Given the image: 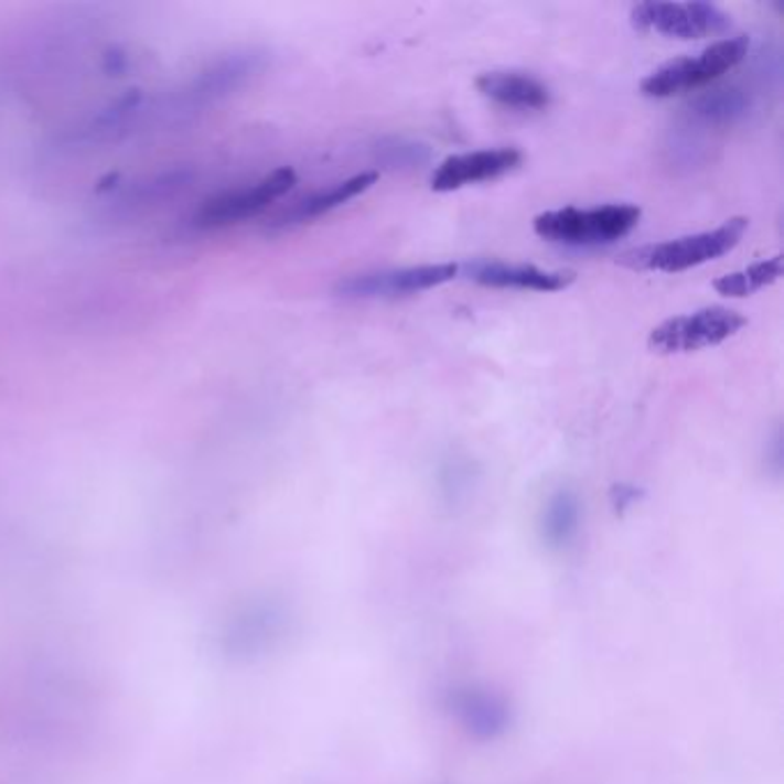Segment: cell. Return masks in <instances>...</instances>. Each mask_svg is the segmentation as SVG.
I'll list each match as a JSON object with an SVG mask.
<instances>
[{"label":"cell","mask_w":784,"mask_h":784,"mask_svg":"<svg viewBox=\"0 0 784 784\" xmlns=\"http://www.w3.org/2000/svg\"><path fill=\"white\" fill-rule=\"evenodd\" d=\"M461 272L455 262H432L400 269H383L345 277L334 286V292L345 300H385V297L417 294L453 281Z\"/></svg>","instance_id":"8"},{"label":"cell","mask_w":784,"mask_h":784,"mask_svg":"<svg viewBox=\"0 0 784 784\" xmlns=\"http://www.w3.org/2000/svg\"><path fill=\"white\" fill-rule=\"evenodd\" d=\"M640 500V491L635 485L629 483H619L612 488V504L616 511H626L631 504H635Z\"/></svg>","instance_id":"19"},{"label":"cell","mask_w":784,"mask_h":784,"mask_svg":"<svg viewBox=\"0 0 784 784\" xmlns=\"http://www.w3.org/2000/svg\"><path fill=\"white\" fill-rule=\"evenodd\" d=\"M748 49L750 40L745 35H737L720 40L709 49L695 53V56L674 58L648 74L640 84V93L652 99H667L674 95L695 93L713 84L722 74L732 72L739 63H743Z\"/></svg>","instance_id":"5"},{"label":"cell","mask_w":784,"mask_h":784,"mask_svg":"<svg viewBox=\"0 0 784 784\" xmlns=\"http://www.w3.org/2000/svg\"><path fill=\"white\" fill-rule=\"evenodd\" d=\"M476 90L500 106L518 108V111H544L550 106L552 95L544 80L516 69L483 72L476 78Z\"/></svg>","instance_id":"11"},{"label":"cell","mask_w":784,"mask_h":784,"mask_svg":"<svg viewBox=\"0 0 784 784\" xmlns=\"http://www.w3.org/2000/svg\"><path fill=\"white\" fill-rule=\"evenodd\" d=\"M752 108V97L741 90V88H713L697 95L690 106L688 114L692 120L705 122L711 127H727L743 120Z\"/></svg>","instance_id":"15"},{"label":"cell","mask_w":784,"mask_h":784,"mask_svg":"<svg viewBox=\"0 0 784 784\" xmlns=\"http://www.w3.org/2000/svg\"><path fill=\"white\" fill-rule=\"evenodd\" d=\"M294 184V169L281 167L254 182L228 186L224 192L198 203V207L184 222V230L189 235H214L247 224L272 207L277 201L288 196Z\"/></svg>","instance_id":"2"},{"label":"cell","mask_w":784,"mask_h":784,"mask_svg":"<svg viewBox=\"0 0 784 784\" xmlns=\"http://www.w3.org/2000/svg\"><path fill=\"white\" fill-rule=\"evenodd\" d=\"M780 277H782V256H773V258L754 262L745 269H739V272L716 279L713 288L722 297L741 300V297H750L754 292L773 286Z\"/></svg>","instance_id":"16"},{"label":"cell","mask_w":784,"mask_h":784,"mask_svg":"<svg viewBox=\"0 0 784 784\" xmlns=\"http://www.w3.org/2000/svg\"><path fill=\"white\" fill-rule=\"evenodd\" d=\"M582 504L571 488L555 491L540 513V538L550 550H566L580 534Z\"/></svg>","instance_id":"14"},{"label":"cell","mask_w":784,"mask_h":784,"mask_svg":"<svg viewBox=\"0 0 784 784\" xmlns=\"http://www.w3.org/2000/svg\"><path fill=\"white\" fill-rule=\"evenodd\" d=\"M455 711L463 727L476 739L493 741L508 727V707L495 695L468 688L455 697Z\"/></svg>","instance_id":"13"},{"label":"cell","mask_w":784,"mask_h":784,"mask_svg":"<svg viewBox=\"0 0 784 784\" xmlns=\"http://www.w3.org/2000/svg\"><path fill=\"white\" fill-rule=\"evenodd\" d=\"M470 281L485 288L508 290H534V292H559L576 283L573 272H552L534 265H516L502 260H476L465 267Z\"/></svg>","instance_id":"10"},{"label":"cell","mask_w":784,"mask_h":784,"mask_svg":"<svg viewBox=\"0 0 784 784\" xmlns=\"http://www.w3.org/2000/svg\"><path fill=\"white\" fill-rule=\"evenodd\" d=\"M472 468L468 463L461 461H449L442 468V485L449 495H461L463 491H468L470 479H472Z\"/></svg>","instance_id":"18"},{"label":"cell","mask_w":784,"mask_h":784,"mask_svg":"<svg viewBox=\"0 0 784 784\" xmlns=\"http://www.w3.org/2000/svg\"><path fill=\"white\" fill-rule=\"evenodd\" d=\"M631 23L642 33H658L674 40H701L732 29V19L713 3H658L646 0L631 10Z\"/></svg>","instance_id":"7"},{"label":"cell","mask_w":784,"mask_h":784,"mask_svg":"<svg viewBox=\"0 0 784 784\" xmlns=\"http://www.w3.org/2000/svg\"><path fill=\"white\" fill-rule=\"evenodd\" d=\"M748 226L750 222L745 216H732V219H727L713 230H701L677 239L658 241V245L631 249L619 258V265L633 269V272H686V269L718 260L724 254L734 251L741 245Z\"/></svg>","instance_id":"3"},{"label":"cell","mask_w":784,"mask_h":784,"mask_svg":"<svg viewBox=\"0 0 784 784\" xmlns=\"http://www.w3.org/2000/svg\"><path fill=\"white\" fill-rule=\"evenodd\" d=\"M377 178H380V175H377L375 171H366V173L347 178L343 182H336V184H332L327 189H320V192H315L311 196H304L297 203H292L290 207H286L277 216L275 228H294V226L309 224L313 219H320V216L330 214V212L339 210L341 205H345L353 198L362 196L364 192H368V189L377 182Z\"/></svg>","instance_id":"12"},{"label":"cell","mask_w":784,"mask_h":784,"mask_svg":"<svg viewBox=\"0 0 784 784\" xmlns=\"http://www.w3.org/2000/svg\"><path fill=\"white\" fill-rule=\"evenodd\" d=\"M203 171L192 159L154 167L127 178H111L97 189V203L106 219L131 222L167 210L175 201L192 194Z\"/></svg>","instance_id":"1"},{"label":"cell","mask_w":784,"mask_h":784,"mask_svg":"<svg viewBox=\"0 0 784 784\" xmlns=\"http://www.w3.org/2000/svg\"><path fill=\"white\" fill-rule=\"evenodd\" d=\"M377 161L387 169H415L430 161V150L423 143L389 139L377 146Z\"/></svg>","instance_id":"17"},{"label":"cell","mask_w":784,"mask_h":784,"mask_svg":"<svg viewBox=\"0 0 784 784\" xmlns=\"http://www.w3.org/2000/svg\"><path fill=\"white\" fill-rule=\"evenodd\" d=\"M748 324V318L724 307H707L692 313L674 315L648 334V347L656 355H688L713 347L737 336Z\"/></svg>","instance_id":"6"},{"label":"cell","mask_w":784,"mask_h":784,"mask_svg":"<svg viewBox=\"0 0 784 784\" xmlns=\"http://www.w3.org/2000/svg\"><path fill=\"white\" fill-rule=\"evenodd\" d=\"M523 164V152L518 148H488L453 154L444 159L430 178V189L438 194L458 192V189L497 180Z\"/></svg>","instance_id":"9"},{"label":"cell","mask_w":784,"mask_h":784,"mask_svg":"<svg viewBox=\"0 0 784 784\" xmlns=\"http://www.w3.org/2000/svg\"><path fill=\"white\" fill-rule=\"evenodd\" d=\"M642 210L629 203L599 207H561L538 214L534 233L563 247H601L626 237L637 228Z\"/></svg>","instance_id":"4"}]
</instances>
